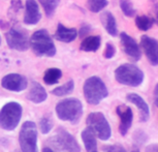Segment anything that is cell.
I'll return each mask as SVG.
<instances>
[{
	"mask_svg": "<svg viewBox=\"0 0 158 152\" xmlns=\"http://www.w3.org/2000/svg\"><path fill=\"white\" fill-rule=\"evenodd\" d=\"M30 47L37 56L53 57L56 54V47L53 38L46 29L35 31L30 37Z\"/></svg>",
	"mask_w": 158,
	"mask_h": 152,
	"instance_id": "obj_1",
	"label": "cell"
},
{
	"mask_svg": "<svg viewBox=\"0 0 158 152\" xmlns=\"http://www.w3.org/2000/svg\"><path fill=\"white\" fill-rule=\"evenodd\" d=\"M84 95L88 103L96 106L103 98L108 96L109 91L103 81L98 77H90L85 81L84 86Z\"/></svg>",
	"mask_w": 158,
	"mask_h": 152,
	"instance_id": "obj_2",
	"label": "cell"
},
{
	"mask_svg": "<svg viewBox=\"0 0 158 152\" xmlns=\"http://www.w3.org/2000/svg\"><path fill=\"white\" fill-rule=\"evenodd\" d=\"M56 113L61 120L77 123L82 117L83 105L77 98H66L57 103Z\"/></svg>",
	"mask_w": 158,
	"mask_h": 152,
	"instance_id": "obj_3",
	"label": "cell"
},
{
	"mask_svg": "<svg viewBox=\"0 0 158 152\" xmlns=\"http://www.w3.org/2000/svg\"><path fill=\"white\" fill-rule=\"evenodd\" d=\"M115 78L122 85L138 87L144 81L145 76L138 66L131 63H125L116 68Z\"/></svg>",
	"mask_w": 158,
	"mask_h": 152,
	"instance_id": "obj_4",
	"label": "cell"
},
{
	"mask_svg": "<svg viewBox=\"0 0 158 152\" xmlns=\"http://www.w3.org/2000/svg\"><path fill=\"white\" fill-rule=\"evenodd\" d=\"M22 117V107L16 101L7 103L0 111V127L13 130L18 126Z\"/></svg>",
	"mask_w": 158,
	"mask_h": 152,
	"instance_id": "obj_5",
	"label": "cell"
},
{
	"mask_svg": "<svg viewBox=\"0 0 158 152\" xmlns=\"http://www.w3.org/2000/svg\"><path fill=\"white\" fill-rule=\"evenodd\" d=\"M22 152H37V129L32 121L24 122L19 135Z\"/></svg>",
	"mask_w": 158,
	"mask_h": 152,
	"instance_id": "obj_6",
	"label": "cell"
},
{
	"mask_svg": "<svg viewBox=\"0 0 158 152\" xmlns=\"http://www.w3.org/2000/svg\"><path fill=\"white\" fill-rule=\"evenodd\" d=\"M88 127L93 130L98 138L102 141H106L111 138L112 130L108 120L100 112H92L87 117Z\"/></svg>",
	"mask_w": 158,
	"mask_h": 152,
	"instance_id": "obj_7",
	"label": "cell"
},
{
	"mask_svg": "<svg viewBox=\"0 0 158 152\" xmlns=\"http://www.w3.org/2000/svg\"><path fill=\"white\" fill-rule=\"evenodd\" d=\"M5 38L7 46L13 50L24 52L30 47V38L28 37V32L21 26H13L5 34Z\"/></svg>",
	"mask_w": 158,
	"mask_h": 152,
	"instance_id": "obj_8",
	"label": "cell"
},
{
	"mask_svg": "<svg viewBox=\"0 0 158 152\" xmlns=\"http://www.w3.org/2000/svg\"><path fill=\"white\" fill-rule=\"evenodd\" d=\"M141 47L144 51L146 57L150 64L157 66L158 65V41L148 35H143L141 37Z\"/></svg>",
	"mask_w": 158,
	"mask_h": 152,
	"instance_id": "obj_9",
	"label": "cell"
},
{
	"mask_svg": "<svg viewBox=\"0 0 158 152\" xmlns=\"http://www.w3.org/2000/svg\"><path fill=\"white\" fill-rule=\"evenodd\" d=\"M121 44L123 48L124 53L129 57L131 60L139 61L142 57V52L139 50V47L135 38H132L130 35H128L125 32L120 33Z\"/></svg>",
	"mask_w": 158,
	"mask_h": 152,
	"instance_id": "obj_10",
	"label": "cell"
},
{
	"mask_svg": "<svg viewBox=\"0 0 158 152\" xmlns=\"http://www.w3.org/2000/svg\"><path fill=\"white\" fill-rule=\"evenodd\" d=\"M1 85L2 87L5 88L6 90L15 91V92H20L23 91L27 88V80L25 77H23L22 74H10L3 77V79L1 80Z\"/></svg>",
	"mask_w": 158,
	"mask_h": 152,
	"instance_id": "obj_11",
	"label": "cell"
},
{
	"mask_svg": "<svg viewBox=\"0 0 158 152\" xmlns=\"http://www.w3.org/2000/svg\"><path fill=\"white\" fill-rule=\"evenodd\" d=\"M55 141L56 144L64 150L70 152H80V150H81L79 143L76 141V139L63 129H58L55 136Z\"/></svg>",
	"mask_w": 158,
	"mask_h": 152,
	"instance_id": "obj_12",
	"label": "cell"
},
{
	"mask_svg": "<svg viewBox=\"0 0 158 152\" xmlns=\"http://www.w3.org/2000/svg\"><path fill=\"white\" fill-rule=\"evenodd\" d=\"M117 114L120 117V125H119V130H120L121 135L125 136L130 129L131 124H132L133 119V113L129 107L125 105H120L117 107Z\"/></svg>",
	"mask_w": 158,
	"mask_h": 152,
	"instance_id": "obj_13",
	"label": "cell"
},
{
	"mask_svg": "<svg viewBox=\"0 0 158 152\" xmlns=\"http://www.w3.org/2000/svg\"><path fill=\"white\" fill-rule=\"evenodd\" d=\"M41 19L40 7L35 0H27L25 4L24 23L26 25H36Z\"/></svg>",
	"mask_w": 158,
	"mask_h": 152,
	"instance_id": "obj_14",
	"label": "cell"
},
{
	"mask_svg": "<svg viewBox=\"0 0 158 152\" xmlns=\"http://www.w3.org/2000/svg\"><path fill=\"white\" fill-rule=\"evenodd\" d=\"M127 100L130 101L131 103L136 106V108L139 109V120L142 122L148 121L149 117H150V109L149 106L147 105V103L144 100L141 95L136 94V93H129L126 96Z\"/></svg>",
	"mask_w": 158,
	"mask_h": 152,
	"instance_id": "obj_15",
	"label": "cell"
},
{
	"mask_svg": "<svg viewBox=\"0 0 158 152\" xmlns=\"http://www.w3.org/2000/svg\"><path fill=\"white\" fill-rule=\"evenodd\" d=\"M54 37L62 43H71L77 37V31L74 28H67L62 24H59L56 30Z\"/></svg>",
	"mask_w": 158,
	"mask_h": 152,
	"instance_id": "obj_16",
	"label": "cell"
},
{
	"mask_svg": "<svg viewBox=\"0 0 158 152\" xmlns=\"http://www.w3.org/2000/svg\"><path fill=\"white\" fill-rule=\"evenodd\" d=\"M47 92L44 88L41 86L40 83L32 82L30 86V90L28 92L27 98L33 101L35 103H40L47 99Z\"/></svg>",
	"mask_w": 158,
	"mask_h": 152,
	"instance_id": "obj_17",
	"label": "cell"
},
{
	"mask_svg": "<svg viewBox=\"0 0 158 152\" xmlns=\"http://www.w3.org/2000/svg\"><path fill=\"white\" fill-rule=\"evenodd\" d=\"M100 22L110 35H112V36H117L118 28H117V23H116V19H115L114 15L112 13H110V11H104L100 16Z\"/></svg>",
	"mask_w": 158,
	"mask_h": 152,
	"instance_id": "obj_18",
	"label": "cell"
},
{
	"mask_svg": "<svg viewBox=\"0 0 158 152\" xmlns=\"http://www.w3.org/2000/svg\"><path fill=\"white\" fill-rule=\"evenodd\" d=\"M82 140L84 142L86 150L88 152L96 151L97 142H96V135L90 127H87L82 132Z\"/></svg>",
	"mask_w": 158,
	"mask_h": 152,
	"instance_id": "obj_19",
	"label": "cell"
},
{
	"mask_svg": "<svg viewBox=\"0 0 158 152\" xmlns=\"http://www.w3.org/2000/svg\"><path fill=\"white\" fill-rule=\"evenodd\" d=\"M100 43H101L100 36H97V35L87 36L83 40L81 46H80V49H81V51H84V52H96L99 49Z\"/></svg>",
	"mask_w": 158,
	"mask_h": 152,
	"instance_id": "obj_20",
	"label": "cell"
},
{
	"mask_svg": "<svg viewBox=\"0 0 158 152\" xmlns=\"http://www.w3.org/2000/svg\"><path fill=\"white\" fill-rule=\"evenodd\" d=\"M62 77V71L59 68H49L44 74V81L48 85H53L58 83Z\"/></svg>",
	"mask_w": 158,
	"mask_h": 152,
	"instance_id": "obj_21",
	"label": "cell"
},
{
	"mask_svg": "<svg viewBox=\"0 0 158 152\" xmlns=\"http://www.w3.org/2000/svg\"><path fill=\"white\" fill-rule=\"evenodd\" d=\"M38 1L44 10V13H46L48 18L54 16L55 11L60 3V0H38Z\"/></svg>",
	"mask_w": 158,
	"mask_h": 152,
	"instance_id": "obj_22",
	"label": "cell"
},
{
	"mask_svg": "<svg viewBox=\"0 0 158 152\" xmlns=\"http://www.w3.org/2000/svg\"><path fill=\"white\" fill-rule=\"evenodd\" d=\"M154 21L152 18L148 16H136L135 17V25L139 30L147 31L152 28Z\"/></svg>",
	"mask_w": 158,
	"mask_h": 152,
	"instance_id": "obj_23",
	"label": "cell"
},
{
	"mask_svg": "<svg viewBox=\"0 0 158 152\" xmlns=\"http://www.w3.org/2000/svg\"><path fill=\"white\" fill-rule=\"evenodd\" d=\"M74 88V83L73 80H69L68 82H66L65 84L59 86V87L55 88L52 91V93L56 95V96H65V95L70 94L73 91Z\"/></svg>",
	"mask_w": 158,
	"mask_h": 152,
	"instance_id": "obj_24",
	"label": "cell"
},
{
	"mask_svg": "<svg viewBox=\"0 0 158 152\" xmlns=\"http://www.w3.org/2000/svg\"><path fill=\"white\" fill-rule=\"evenodd\" d=\"M108 0H87L88 8L92 13H99L108 5Z\"/></svg>",
	"mask_w": 158,
	"mask_h": 152,
	"instance_id": "obj_25",
	"label": "cell"
},
{
	"mask_svg": "<svg viewBox=\"0 0 158 152\" xmlns=\"http://www.w3.org/2000/svg\"><path fill=\"white\" fill-rule=\"evenodd\" d=\"M120 8L126 17H135L136 11H135V8L133 7L132 5V2L130 0H120Z\"/></svg>",
	"mask_w": 158,
	"mask_h": 152,
	"instance_id": "obj_26",
	"label": "cell"
},
{
	"mask_svg": "<svg viewBox=\"0 0 158 152\" xmlns=\"http://www.w3.org/2000/svg\"><path fill=\"white\" fill-rule=\"evenodd\" d=\"M133 143L136 146H142L143 144H145L148 140V135L146 133L144 130L142 129H138L133 133Z\"/></svg>",
	"mask_w": 158,
	"mask_h": 152,
	"instance_id": "obj_27",
	"label": "cell"
},
{
	"mask_svg": "<svg viewBox=\"0 0 158 152\" xmlns=\"http://www.w3.org/2000/svg\"><path fill=\"white\" fill-rule=\"evenodd\" d=\"M53 129V122L50 118L44 117L40 120V129L43 133H49Z\"/></svg>",
	"mask_w": 158,
	"mask_h": 152,
	"instance_id": "obj_28",
	"label": "cell"
},
{
	"mask_svg": "<svg viewBox=\"0 0 158 152\" xmlns=\"http://www.w3.org/2000/svg\"><path fill=\"white\" fill-rule=\"evenodd\" d=\"M116 53V48L113 44L106 43V50H104V57L106 59H111L115 56Z\"/></svg>",
	"mask_w": 158,
	"mask_h": 152,
	"instance_id": "obj_29",
	"label": "cell"
},
{
	"mask_svg": "<svg viewBox=\"0 0 158 152\" xmlns=\"http://www.w3.org/2000/svg\"><path fill=\"white\" fill-rule=\"evenodd\" d=\"M22 2H21V0H13L10 3V11H8V14L11 13V16H13V14L17 15L19 13V11L22 8Z\"/></svg>",
	"mask_w": 158,
	"mask_h": 152,
	"instance_id": "obj_30",
	"label": "cell"
},
{
	"mask_svg": "<svg viewBox=\"0 0 158 152\" xmlns=\"http://www.w3.org/2000/svg\"><path fill=\"white\" fill-rule=\"evenodd\" d=\"M104 152H126L121 145H109L104 147Z\"/></svg>",
	"mask_w": 158,
	"mask_h": 152,
	"instance_id": "obj_31",
	"label": "cell"
},
{
	"mask_svg": "<svg viewBox=\"0 0 158 152\" xmlns=\"http://www.w3.org/2000/svg\"><path fill=\"white\" fill-rule=\"evenodd\" d=\"M90 31H91L90 25H89V24H83V25L81 26V29H80V31L77 32V34H79L80 37H83V36H85L86 34H88Z\"/></svg>",
	"mask_w": 158,
	"mask_h": 152,
	"instance_id": "obj_32",
	"label": "cell"
},
{
	"mask_svg": "<svg viewBox=\"0 0 158 152\" xmlns=\"http://www.w3.org/2000/svg\"><path fill=\"white\" fill-rule=\"evenodd\" d=\"M146 152H158V144H151L147 146Z\"/></svg>",
	"mask_w": 158,
	"mask_h": 152,
	"instance_id": "obj_33",
	"label": "cell"
},
{
	"mask_svg": "<svg viewBox=\"0 0 158 152\" xmlns=\"http://www.w3.org/2000/svg\"><path fill=\"white\" fill-rule=\"evenodd\" d=\"M154 103L158 108V83H157V85L155 86V89H154Z\"/></svg>",
	"mask_w": 158,
	"mask_h": 152,
	"instance_id": "obj_34",
	"label": "cell"
},
{
	"mask_svg": "<svg viewBox=\"0 0 158 152\" xmlns=\"http://www.w3.org/2000/svg\"><path fill=\"white\" fill-rule=\"evenodd\" d=\"M154 23H156L157 25H158V5L156 4L155 5V7H154Z\"/></svg>",
	"mask_w": 158,
	"mask_h": 152,
	"instance_id": "obj_35",
	"label": "cell"
},
{
	"mask_svg": "<svg viewBox=\"0 0 158 152\" xmlns=\"http://www.w3.org/2000/svg\"><path fill=\"white\" fill-rule=\"evenodd\" d=\"M43 152H53V150L51 148H49V147H46V148H44Z\"/></svg>",
	"mask_w": 158,
	"mask_h": 152,
	"instance_id": "obj_36",
	"label": "cell"
},
{
	"mask_svg": "<svg viewBox=\"0 0 158 152\" xmlns=\"http://www.w3.org/2000/svg\"><path fill=\"white\" fill-rule=\"evenodd\" d=\"M131 152H139V150H138V149H135V150H132Z\"/></svg>",
	"mask_w": 158,
	"mask_h": 152,
	"instance_id": "obj_37",
	"label": "cell"
},
{
	"mask_svg": "<svg viewBox=\"0 0 158 152\" xmlns=\"http://www.w3.org/2000/svg\"><path fill=\"white\" fill-rule=\"evenodd\" d=\"M0 44H1V37H0Z\"/></svg>",
	"mask_w": 158,
	"mask_h": 152,
	"instance_id": "obj_38",
	"label": "cell"
},
{
	"mask_svg": "<svg viewBox=\"0 0 158 152\" xmlns=\"http://www.w3.org/2000/svg\"><path fill=\"white\" fill-rule=\"evenodd\" d=\"M93 152H97V151H93Z\"/></svg>",
	"mask_w": 158,
	"mask_h": 152,
	"instance_id": "obj_39",
	"label": "cell"
}]
</instances>
